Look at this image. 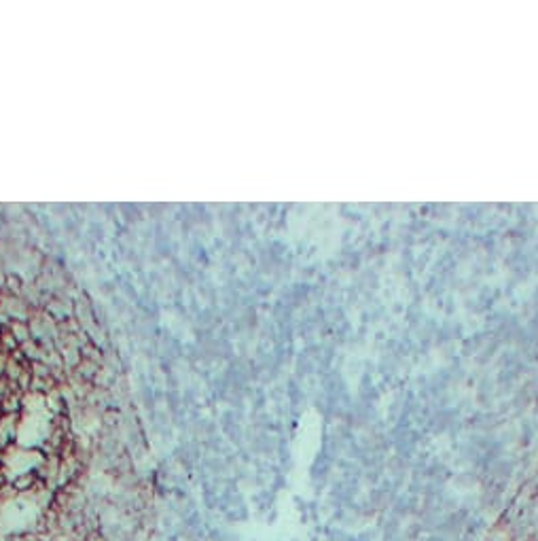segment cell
Returning a JSON list of instances; mask_svg holds the SVG:
<instances>
[{
  "label": "cell",
  "instance_id": "6da1fadb",
  "mask_svg": "<svg viewBox=\"0 0 538 541\" xmlns=\"http://www.w3.org/2000/svg\"><path fill=\"white\" fill-rule=\"evenodd\" d=\"M0 497H3V492H0Z\"/></svg>",
  "mask_w": 538,
  "mask_h": 541
}]
</instances>
